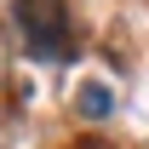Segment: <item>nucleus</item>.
<instances>
[{
    "mask_svg": "<svg viewBox=\"0 0 149 149\" xmlns=\"http://www.w3.org/2000/svg\"><path fill=\"white\" fill-rule=\"evenodd\" d=\"M12 17H17L23 40H29V52L46 57V63H63L74 52L69 40V6L63 0H12Z\"/></svg>",
    "mask_w": 149,
    "mask_h": 149,
    "instance_id": "1",
    "label": "nucleus"
},
{
    "mask_svg": "<svg viewBox=\"0 0 149 149\" xmlns=\"http://www.w3.org/2000/svg\"><path fill=\"white\" fill-rule=\"evenodd\" d=\"M74 109L86 115V120H103V115L115 109V92H109V86H103V80H86V86L74 92Z\"/></svg>",
    "mask_w": 149,
    "mask_h": 149,
    "instance_id": "2",
    "label": "nucleus"
},
{
    "mask_svg": "<svg viewBox=\"0 0 149 149\" xmlns=\"http://www.w3.org/2000/svg\"><path fill=\"white\" fill-rule=\"evenodd\" d=\"M74 149H109V143H74Z\"/></svg>",
    "mask_w": 149,
    "mask_h": 149,
    "instance_id": "3",
    "label": "nucleus"
}]
</instances>
